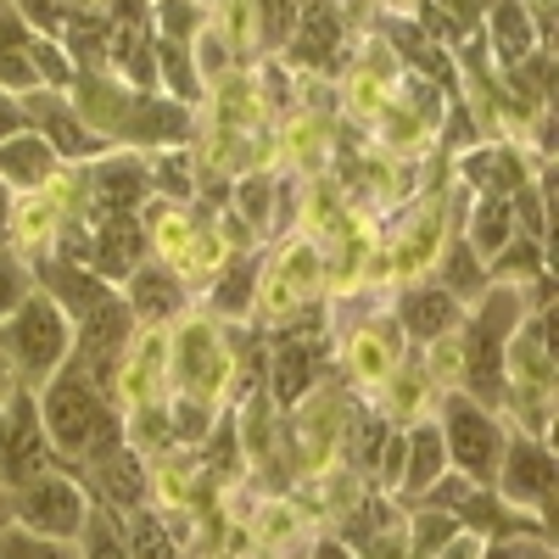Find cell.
Wrapping results in <instances>:
<instances>
[{
	"label": "cell",
	"mask_w": 559,
	"mask_h": 559,
	"mask_svg": "<svg viewBox=\"0 0 559 559\" xmlns=\"http://www.w3.org/2000/svg\"><path fill=\"white\" fill-rule=\"evenodd\" d=\"M39 426H45V437H51L57 453H79L90 464H102L123 448V426H118L112 403L102 397V386L90 381L79 364H68L62 376L45 381ZM79 459H62V464H79Z\"/></svg>",
	"instance_id": "obj_1"
},
{
	"label": "cell",
	"mask_w": 559,
	"mask_h": 559,
	"mask_svg": "<svg viewBox=\"0 0 559 559\" xmlns=\"http://www.w3.org/2000/svg\"><path fill=\"white\" fill-rule=\"evenodd\" d=\"M7 347L23 369V386H45L73 347V319L62 313V302L51 292H28L7 324Z\"/></svg>",
	"instance_id": "obj_2"
},
{
	"label": "cell",
	"mask_w": 559,
	"mask_h": 559,
	"mask_svg": "<svg viewBox=\"0 0 559 559\" xmlns=\"http://www.w3.org/2000/svg\"><path fill=\"white\" fill-rule=\"evenodd\" d=\"M7 515H12L23 532H34V537L73 543V537L84 532V515H90V492H84L73 476L39 471V476H28L23 487H12Z\"/></svg>",
	"instance_id": "obj_3"
},
{
	"label": "cell",
	"mask_w": 559,
	"mask_h": 559,
	"mask_svg": "<svg viewBox=\"0 0 559 559\" xmlns=\"http://www.w3.org/2000/svg\"><path fill=\"white\" fill-rule=\"evenodd\" d=\"M448 459L459 464L471 481H498V459H503V437L492 426V414L476 397H448V431H442Z\"/></svg>",
	"instance_id": "obj_4"
},
{
	"label": "cell",
	"mask_w": 559,
	"mask_h": 559,
	"mask_svg": "<svg viewBox=\"0 0 559 559\" xmlns=\"http://www.w3.org/2000/svg\"><path fill=\"white\" fill-rule=\"evenodd\" d=\"M23 118H34V134H39L57 157H73V163L107 157V134L90 129V123L79 118V107H68L62 96H51V90H28V96H23Z\"/></svg>",
	"instance_id": "obj_5"
},
{
	"label": "cell",
	"mask_w": 559,
	"mask_h": 559,
	"mask_svg": "<svg viewBox=\"0 0 559 559\" xmlns=\"http://www.w3.org/2000/svg\"><path fill=\"white\" fill-rule=\"evenodd\" d=\"M515 313V297L509 292H492L476 331H471V392L481 408H492L503 397V369H498V347H503V319Z\"/></svg>",
	"instance_id": "obj_6"
},
{
	"label": "cell",
	"mask_w": 559,
	"mask_h": 559,
	"mask_svg": "<svg viewBox=\"0 0 559 559\" xmlns=\"http://www.w3.org/2000/svg\"><path fill=\"white\" fill-rule=\"evenodd\" d=\"M498 476H503V492L515 498V503H532V509H548L554 503V453L543 442H515V448H503L498 459Z\"/></svg>",
	"instance_id": "obj_7"
},
{
	"label": "cell",
	"mask_w": 559,
	"mask_h": 559,
	"mask_svg": "<svg viewBox=\"0 0 559 559\" xmlns=\"http://www.w3.org/2000/svg\"><path fill=\"white\" fill-rule=\"evenodd\" d=\"M0 90H7V96H28V90H39L34 28L23 23L17 7H7V0H0Z\"/></svg>",
	"instance_id": "obj_8"
},
{
	"label": "cell",
	"mask_w": 559,
	"mask_h": 559,
	"mask_svg": "<svg viewBox=\"0 0 559 559\" xmlns=\"http://www.w3.org/2000/svg\"><path fill=\"white\" fill-rule=\"evenodd\" d=\"M152 191V174L140 157H96V202L107 213H134Z\"/></svg>",
	"instance_id": "obj_9"
},
{
	"label": "cell",
	"mask_w": 559,
	"mask_h": 559,
	"mask_svg": "<svg viewBox=\"0 0 559 559\" xmlns=\"http://www.w3.org/2000/svg\"><path fill=\"white\" fill-rule=\"evenodd\" d=\"M140 247H146V241H140L134 213H107V218H102V236H96V252H90V263H96L102 280H123V274H134Z\"/></svg>",
	"instance_id": "obj_10"
},
{
	"label": "cell",
	"mask_w": 559,
	"mask_h": 559,
	"mask_svg": "<svg viewBox=\"0 0 559 559\" xmlns=\"http://www.w3.org/2000/svg\"><path fill=\"white\" fill-rule=\"evenodd\" d=\"M96 492L112 503V515H123V509H140L146 503V464H140V453H129V448H118L112 459H102L96 464Z\"/></svg>",
	"instance_id": "obj_11"
},
{
	"label": "cell",
	"mask_w": 559,
	"mask_h": 559,
	"mask_svg": "<svg viewBox=\"0 0 559 559\" xmlns=\"http://www.w3.org/2000/svg\"><path fill=\"white\" fill-rule=\"evenodd\" d=\"M51 168H57V152L45 146L34 129L12 134L7 146H0V179L17 185V191H34V185H45V179H51Z\"/></svg>",
	"instance_id": "obj_12"
},
{
	"label": "cell",
	"mask_w": 559,
	"mask_h": 559,
	"mask_svg": "<svg viewBox=\"0 0 559 559\" xmlns=\"http://www.w3.org/2000/svg\"><path fill=\"white\" fill-rule=\"evenodd\" d=\"M403 492H431L437 487V476H442V464H448V448H442V431L431 426H414L408 437H403Z\"/></svg>",
	"instance_id": "obj_13"
},
{
	"label": "cell",
	"mask_w": 559,
	"mask_h": 559,
	"mask_svg": "<svg viewBox=\"0 0 559 559\" xmlns=\"http://www.w3.org/2000/svg\"><path fill=\"white\" fill-rule=\"evenodd\" d=\"M179 280L163 269V263H146V269H134V280H129V313L134 319H152V324H163L174 308H179Z\"/></svg>",
	"instance_id": "obj_14"
},
{
	"label": "cell",
	"mask_w": 559,
	"mask_h": 559,
	"mask_svg": "<svg viewBox=\"0 0 559 559\" xmlns=\"http://www.w3.org/2000/svg\"><path fill=\"white\" fill-rule=\"evenodd\" d=\"M403 324L419 342H437L459 324V297H448L442 286H419V292L403 297Z\"/></svg>",
	"instance_id": "obj_15"
},
{
	"label": "cell",
	"mask_w": 559,
	"mask_h": 559,
	"mask_svg": "<svg viewBox=\"0 0 559 559\" xmlns=\"http://www.w3.org/2000/svg\"><path fill=\"white\" fill-rule=\"evenodd\" d=\"M179 369H185V392H207L218 386V347H213V331L207 324H197V331H185L179 342Z\"/></svg>",
	"instance_id": "obj_16"
},
{
	"label": "cell",
	"mask_w": 559,
	"mask_h": 559,
	"mask_svg": "<svg viewBox=\"0 0 559 559\" xmlns=\"http://www.w3.org/2000/svg\"><path fill=\"white\" fill-rule=\"evenodd\" d=\"M459 521H471V526H487V537L492 543H503V532H537V537H548V526H532L526 515H503V503L481 487V492H471L459 509H453Z\"/></svg>",
	"instance_id": "obj_17"
},
{
	"label": "cell",
	"mask_w": 559,
	"mask_h": 559,
	"mask_svg": "<svg viewBox=\"0 0 559 559\" xmlns=\"http://www.w3.org/2000/svg\"><path fill=\"white\" fill-rule=\"evenodd\" d=\"M313 364H319L313 347H297V342L280 347V358H274V397H280V408H292L313 386Z\"/></svg>",
	"instance_id": "obj_18"
},
{
	"label": "cell",
	"mask_w": 559,
	"mask_h": 559,
	"mask_svg": "<svg viewBox=\"0 0 559 559\" xmlns=\"http://www.w3.org/2000/svg\"><path fill=\"white\" fill-rule=\"evenodd\" d=\"M492 39H498L503 62H526V51H532V17H526L521 0H498V7H492Z\"/></svg>",
	"instance_id": "obj_19"
},
{
	"label": "cell",
	"mask_w": 559,
	"mask_h": 559,
	"mask_svg": "<svg viewBox=\"0 0 559 559\" xmlns=\"http://www.w3.org/2000/svg\"><path fill=\"white\" fill-rule=\"evenodd\" d=\"M476 236H471V247L481 252V258H498L509 241H515V218H509V202L503 197H481V207H476Z\"/></svg>",
	"instance_id": "obj_20"
},
{
	"label": "cell",
	"mask_w": 559,
	"mask_h": 559,
	"mask_svg": "<svg viewBox=\"0 0 559 559\" xmlns=\"http://www.w3.org/2000/svg\"><path fill=\"white\" fill-rule=\"evenodd\" d=\"M442 280H448V297H481V286H487V274L476 269V258H471V241H453L448 247V263H442Z\"/></svg>",
	"instance_id": "obj_21"
},
{
	"label": "cell",
	"mask_w": 559,
	"mask_h": 559,
	"mask_svg": "<svg viewBox=\"0 0 559 559\" xmlns=\"http://www.w3.org/2000/svg\"><path fill=\"white\" fill-rule=\"evenodd\" d=\"M84 559H129V548L118 537V521L102 515L96 503H90V515H84Z\"/></svg>",
	"instance_id": "obj_22"
},
{
	"label": "cell",
	"mask_w": 559,
	"mask_h": 559,
	"mask_svg": "<svg viewBox=\"0 0 559 559\" xmlns=\"http://www.w3.org/2000/svg\"><path fill=\"white\" fill-rule=\"evenodd\" d=\"M0 559H68V548L51 543V537L23 532L17 521H7V526H0Z\"/></svg>",
	"instance_id": "obj_23"
},
{
	"label": "cell",
	"mask_w": 559,
	"mask_h": 559,
	"mask_svg": "<svg viewBox=\"0 0 559 559\" xmlns=\"http://www.w3.org/2000/svg\"><path fill=\"white\" fill-rule=\"evenodd\" d=\"M123 548H129V559H179L174 543H168V532H163L152 515H134V521H129Z\"/></svg>",
	"instance_id": "obj_24"
},
{
	"label": "cell",
	"mask_w": 559,
	"mask_h": 559,
	"mask_svg": "<svg viewBox=\"0 0 559 559\" xmlns=\"http://www.w3.org/2000/svg\"><path fill=\"white\" fill-rule=\"evenodd\" d=\"M453 537H459V515H431L426 509V515L414 521V554H442Z\"/></svg>",
	"instance_id": "obj_25"
},
{
	"label": "cell",
	"mask_w": 559,
	"mask_h": 559,
	"mask_svg": "<svg viewBox=\"0 0 559 559\" xmlns=\"http://www.w3.org/2000/svg\"><path fill=\"white\" fill-rule=\"evenodd\" d=\"M247 297H252V263H247V258H236V263H229V274H224V286L213 292V308L241 313V308H247Z\"/></svg>",
	"instance_id": "obj_26"
},
{
	"label": "cell",
	"mask_w": 559,
	"mask_h": 559,
	"mask_svg": "<svg viewBox=\"0 0 559 559\" xmlns=\"http://www.w3.org/2000/svg\"><path fill=\"white\" fill-rule=\"evenodd\" d=\"M23 297H28V280H23V269L0 252V319H12L17 308H23Z\"/></svg>",
	"instance_id": "obj_27"
},
{
	"label": "cell",
	"mask_w": 559,
	"mask_h": 559,
	"mask_svg": "<svg viewBox=\"0 0 559 559\" xmlns=\"http://www.w3.org/2000/svg\"><path fill=\"white\" fill-rule=\"evenodd\" d=\"M191 28H197V7H191V0H163V39L179 45Z\"/></svg>",
	"instance_id": "obj_28"
},
{
	"label": "cell",
	"mask_w": 559,
	"mask_h": 559,
	"mask_svg": "<svg viewBox=\"0 0 559 559\" xmlns=\"http://www.w3.org/2000/svg\"><path fill=\"white\" fill-rule=\"evenodd\" d=\"M263 39L269 45H280V39H286V28H292V0H263Z\"/></svg>",
	"instance_id": "obj_29"
},
{
	"label": "cell",
	"mask_w": 559,
	"mask_h": 559,
	"mask_svg": "<svg viewBox=\"0 0 559 559\" xmlns=\"http://www.w3.org/2000/svg\"><path fill=\"white\" fill-rule=\"evenodd\" d=\"M23 129H28V118H23V102L0 90V146H7L12 134H23Z\"/></svg>",
	"instance_id": "obj_30"
},
{
	"label": "cell",
	"mask_w": 559,
	"mask_h": 559,
	"mask_svg": "<svg viewBox=\"0 0 559 559\" xmlns=\"http://www.w3.org/2000/svg\"><path fill=\"white\" fill-rule=\"evenodd\" d=\"M7 224H12V191H7V179H0V236H7Z\"/></svg>",
	"instance_id": "obj_31"
},
{
	"label": "cell",
	"mask_w": 559,
	"mask_h": 559,
	"mask_svg": "<svg viewBox=\"0 0 559 559\" xmlns=\"http://www.w3.org/2000/svg\"><path fill=\"white\" fill-rule=\"evenodd\" d=\"M319 559H353V554H347V548H336V543H324V548H319Z\"/></svg>",
	"instance_id": "obj_32"
},
{
	"label": "cell",
	"mask_w": 559,
	"mask_h": 559,
	"mask_svg": "<svg viewBox=\"0 0 559 559\" xmlns=\"http://www.w3.org/2000/svg\"><path fill=\"white\" fill-rule=\"evenodd\" d=\"M7 503H12V498H7V492H0V515H7Z\"/></svg>",
	"instance_id": "obj_33"
}]
</instances>
